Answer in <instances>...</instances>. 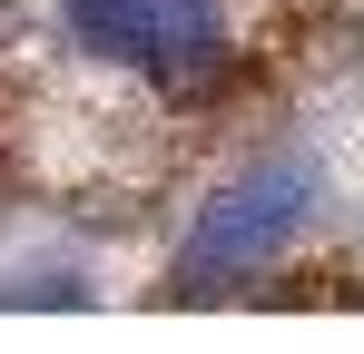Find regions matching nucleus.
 Returning <instances> with one entry per match:
<instances>
[{
  "instance_id": "1",
  "label": "nucleus",
  "mask_w": 364,
  "mask_h": 354,
  "mask_svg": "<svg viewBox=\"0 0 364 354\" xmlns=\"http://www.w3.org/2000/svg\"><path fill=\"white\" fill-rule=\"evenodd\" d=\"M60 20L89 59L148 79L158 99H207L237 50L227 0H60Z\"/></svg>"
},
{
  "instance_id": "2",
  "label": "nucleus",
  "mask_w": 364,
  "mask_h": 354,
  "mask_svg": "<svg viewBox=\"0 0 364 354\" xmlns=\"http://www.w3.org/2000/svg\"><path fill=\"white\" fill-rule=\"evenodd\" d=\"M315 217V168L305 158H266V168L227 177L207 197V217L178 246V295H227L237 276H256L266 256H286Z\"/></svg>"
}]
</instances>
